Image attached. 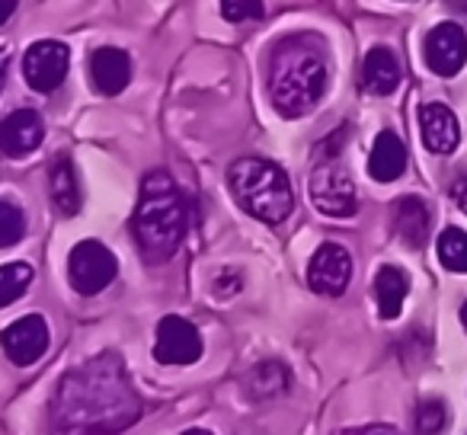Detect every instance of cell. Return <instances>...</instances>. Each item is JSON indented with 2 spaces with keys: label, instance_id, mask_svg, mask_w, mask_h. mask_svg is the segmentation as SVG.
I'll return each instance as SVG.
<instances>
[{
  "label": "cell",
  "instance_id": "obj_1",
  "mask_svg": "<svg viewBox=\"0 0 467 435\" xmlns=\"http://www.w3.org/2000/svg\"><path fill=\"white\" fill-rule=\"evenodd\" d=\"M141 416L119 356L106 352L67 371L55 394V435H116Z\"/></svg>",
  "mask_w": 467,
  "mask_h": 435
},
{
  "label": "cell",
  "instance_id": "obj_2",
  "mask_svg": "<svg viewBox=\"0 0 467 435\" xmlns=\"http://www.w3.org/2000/svg\"><path fill=\"white\" fill-rule=\"evenodd\" d=\"M327 90L324 46L311 36H295L275 46L269 65V97L279 116L301 119L320 103Z\"/></svg>",
  "mask_w": 467,
  "mask_h": 435
},
{
  "label": "cell",
  "instance_id": "obj_3",
  "mask_svg": "<svg viewBox=\"0 0 467 435\" xmlns=\"http://www.w3.org/2000/svg\"><path fill=\"white\" fill-rule=\"evenodd\" d=\"M186 199H182L173 176L163 173V170H154V173L144 176L141 199H138L135 222H131L138 250H141L144 260L167 263L180 250L182 237H186Z\"/></svg>",
  "mask_w": 467,
  "mask_h": 435
},
{
  "label": "cell",
  "instance_id": "obj_4",
  "mask_svg": "<svg viewBox=\"0 0 467 435\" xmlns=\"http://www.w3.org/2000/svg\"><path fill=\"white\" fill-rule=\"evenodd\" d=\"M227 186L237 205L266 224L285 222L295 208L292 182L279 163L266 157H241L227 170Z\"/></svg>",
  "mask_w": 467,
  "mask_h": 435
},
{
  "label": "cell",
  "instance_id": "obj_5",
  "mask_svg": "<svg viewBox=\"0 0 467 435\" xmlns=\"http://www.w3.org/2000/svg\"><path fill=\"white\" fill-rule=\"evenodd\" d=\"M307 192H311V202L317 205V212L330 214V218H352L358 212L356 182H352L349 170L337 157L317 161L311 182H307Z\"/></svg>",
  "mask_w": 467,
  "mask_h": 435
},
{
  "label": "cell",
  "instance_id": "obj_6",
  "mask_svg": "<svg viewBox=\"0 0 467 435\" xmlns=\"http://www.w3.org/2000/svg\"><path fill=\"white\" fill-rule=\"evenodd\" d=\"M119 273V260L112 250H106L99 241H80L67 256V275L78 295H99L106 285H112Z\"/></svg>",
  "mask_w": 467,
  "mask_h": 435
},
{
  "label": "cell",
  "instance_id": "obj_7",
  "mask_svg": "<svg viewBox=\"0 0 467 435\" xmlns=\"http://www.w3.org/2000/svg\"><path fill=\"white\" fill-rule=\"evenodd\" d=\"M67 67H71V52L65 42L42 39L33 42L23 55V78L36 93H52L65 84Z\"/></svg>",
  "mask_w": 467,
  "mask_h": 435
},
{
  "label": "cell",
  "instance_id": "obj_8",
  "mask_svg": "<svg viewBox=\"0 0 467 435\" xmlns=\"http://www.w3.org/2000/svg\"><path fill=\"white\" fill-rule=\"evenodd\" d=\"M422 55H426V65L432 74L454 78L467 65V33L458 23H439L435 29H429L426 42H422Z\"/></svg>",
  "mask_w": 467,
  "mask_h": 435
},
{
  "label": "cell",
  "instance_id": "obj_9",
  "mask_svg": "<svg viewBox=\"0 0 467 435\" xmlns=\"http://www.w3.org/2000/svg\"><path fill=\"white\" fill-rule=\"evenodd\" d=\"M352 279V256L343 243H320L307 266V285L327 298H339Z\"/></svg>",
  "mask_w": 467,
  "mask_h": 435
},
{
  "label": "cell",
  "instance_id": "obj_10",
  "mask_svg": "<svg viewBox=\"0 0 467 435\" xmlns=\"http://www.w3.org/2000/svg\"><path fill=\"white\" fill-rule=\"evenodd\" d=\"M154 358L161 365H192L202 358V337L189 320L170 317L161 320L157 326V339H154Z\"/></svg>",
  "mask_w": 467,
  "mask_h": 435
},
{
  "label": "cell",
  "instance_id": "obj_11",
  "mask_svg": "<svg viewBox=\"0 0 467 435\" xmlns=\"http://www.w3.org/2000/svg\"><path fill=\"white\" fill-rule=\"evenodd\" d=\"M0 346L7 352V358L20 368L26 365H36L42 356L48 352V324L39 314H26V317L14 320V324L4 330L0 337Z\"/></svg>",
  "mask_w": 467,
  "mask_h": 435
},
{
  "label": "cell",
  "instance_id": "obj_12",
  "mask_svg": "<svg viewBox=\"0 0 467 435\" xmlns=\"http://www.w3.org/2000/svg\"><path fill=\"white\" fill-rule=\"evenodd\" d=\"M46 138V125L42 116L33 109H16L0 122V154L7 157H26Z\"/></svg>",
  "mask_w": 467,
  "mask_h": 435
},
{
  "label": "cell",
  "instance_id": "obj_13",
  "mask_svg": "<svg viewBox=\"0 0 467 435\" xmlns=\"http://www.w3.org/2000/svg\"><path fill=\"white\" fill-rule=\"evenodd\" d=\"M420 129L422 141L432 154H451L461 144V125L458 116L445 103H426L420 109Z\"/></svg>",
  "mask_w": 467,
  "mask_h": 435
},
{
  "label": "cell",
  "instance_id": "obj_14",
  "mask_svg": "<svg viewBox=\"0 0 467 435\" xmlns=\"http://www.w3.org/2000/svg\"><path fill=\"white\" fill-rule=\"evenodd\" d=\"M90 78L103 97H116L131 80V58L122 48H99L90 58Z\"/></svg>",
  "mask_w": 467,
  "mask_h": 435
},
{
  "label": "cell",
  "instance_id": "obj_15",
  "mask_svg": "<svg viewBox=\"0 0 467 435\" xmlns=\"http://www.w3.org/2000/svg\"><path fill=\"white\" fill-rule=\"evenodd\" d=\"M400 87V61L384 46H375L362 61V90L371 97H388Z\"/></svg>",
  "mask_w": 467,
  "mask_h": 435
},
{
  "label": "cell",
  "instance_id": "obj_16",
  "mask_svg": "<svg viewBox=\"0 0 467 435\" xmlns=\"http://www.w3.org/2000/svg\"><path fill=\"white\" fill-rule=\"evenodd\" d=\"M394 228L407 247L420 250L422 243L429 241V231H432V214H429L426 202L416 199V195H403V199L397 202Z\"/></svg>",
  "mask_w": 467,
  "mask_h": 435
},
{
  "label": "cell",
  "instance_id": "obj_17",
  "mask_svg": "<svg viewBox=\"0 0 467 435\" xmlns=\"http://www.w3.org/2000/svg\"><path fill=\"white\" fill-rule=\"evenodd\" d=\"M407 170V148L394 131H381L375 138V148L368 157V173L378 182H394L397 176H403Z\"/></svg>",
  "mask_w": 467,
  "mask_h": 435
},
{
  "label": "cell",
  "instance_id": "obj_18",
  "mask_svg": "<svg viewBox=\"0 0 467 435\" xmlns=\"http://www.w3.org/2000/svg\"><path fill=\"white\" fill-rule=\"evenodd\" d=\"M410 292V279L403 269L397 266H381L375 279V298H378V314L384 320H397L403 311V301Z\"/></svg>",
  "mask_w": 467,
  "mask_h": 435
},
{
  "label": "cell",
  "instance_id": "obj_19",
  "mask_svg": "<svg viewBox=\"0 0 467 435\" xmlns=\"http://www.w3.org/2000/svg\"><path fill=\"white\" fill-rule=\"evenodd\" d=\"M48 189H52V202L61 214H78L80 212V186L78 173H74L71 157H58L48 170Z\"/></svg>",
  "mask_w": 467,
  "mask_h": 435
},
{
  "label": "cell",
  "instance_id": "obj_20",
  "mask_svg": "<svg viewBox=\"0 0 467 435\" xmlns=\"http://www.w3.org/2000/svg\"><path fill=\"white\" fill-rule=\"evenodd\" d=\"M244 388H247L250 400H273V397H279L288 388V368L282 362H275V358L260 362L256 368L247 371Z\"/></svg>",
  "mask_w": 467,
  "mask_h": 435
},
{
  "label": "cell",
  "instance_id": "obj_21",
  "mask_svg": "<svg viewBox=\"0 0 467 435\" xmlns=\"http://www.w3.org/2000/svg\"><path fill=\"white\" fill-rule=\"evenodd\" d=\"M36 273L29 263H7L0 266V307H10L14 301H20L26 295V288L33 285Z\"/></svg>",
  "mask_w": 467,
  "mask_h": 435
},
{
  "label": "cell",
  "instance_id": "obj_22",
  "mask_svg": "<svg viewBox=\"0 0 467 435\" xmlns=\"http://www.w3.org/2000/svg\"><path fill=\"white\" fill-rule=\"evenodd\" d=\"M439 260L451 273H467V234L461 228H445L439 234Z\"/></svg>",
  "mask_w": 467,
  "mask_h": 435
},
{
  "label": "cell",
  "instance_id": "obj_23",
  "mask_svg": "<svg viewBox=\"0 0 467 435\" xmlns=\"http://www.w3.org/2000/svg\"><path fill=\"white\" fill-rule=\"evenodd\" d=\"M23 231H26L23 212L14 205V202L0 199V247H14V243H20Z\"/></svg>",
  "mask_w": 467,
  "mask_h": 435
},
{
  "label": "cell",
  "instance_id": "obj_24",
  "mask_svg": "<svg viewBox=\"0 0 467 435\" xmlns=\"http://www.w3.org/2000/svg\"><path fill=\"white\" fill-rule=\"evenodd\" d=\"M445 426V403L441 400H422L416 407V432L420 435H439Z\"/></svg>",
  "mask_w": 467,
  "mask_h": 435
},
{
  "label": "cell",
  "instance_id": "obj_25",
  "mask_svg": "<svg viewBox=\"0 0 467 435\" xmlns=\"http://www.w3.org/2000/svg\"><path fill=\"white\" fill-rule=\"evenodd\" d=\"M218 4H221V16L227 23H247L263 16V0H218Z\"/></svg>",
  "mask_w": 467,
  "mask_h": 435
},
{
  "label": "cell",
  "instance_id": "obj_26",
  "mask_svg": "<svg viewBox=\"0 0 467 435\" xmlns=\"http://www.w3.org/2000/svg\"><path fill=\"white\" fill-rule=\"evenodd\" d=\"M241 292V275L237 273H221L218 279H214V295L218 298H231V295Z\"/></svg>",
  "mask_w": 467,
  "mask_h": 435
},
{
  "label": "cell",
  "instance_id": "obj_27",
  "mask_svg": "<svg viewBox=\"0 0 467 435\" xmlns=\"http://www.w3.org/2000/svg\"><path fill=\"white\" fill-rule=\"evenodd\" d=\"M451 199H454V205L467 214V176H458V180L451 182Z\"/></svg>",
  "mask_w": 467,
  "mask_h": 435
},
{
  "label": "cell",
  "instance_id": "obj_28",
  "mask_svg": "<svg viewBox=\"0 0 467 435\" xmlns=\"http://www.w3.org/2000/svg\"><path fill=\"white\" fill-rule=\"evenodd\" d=\"M16 4H20V0H0V26L16 14Z\"/></svg>",
  "mask_w": 467,
  "mask_h": 435
},
{
  "label": "cell",
  "instance_id": "obj_29",
  "mask_svg": "<svg viewBox=\"0 0 467 435\" xmlns=\"http://www.w3.org/2000/svg\"><path fill=\"white\" fill-rule=\"evenodd\" d=\"M4 74H7V55L0 52V87H4Z\"/></svg>",
  "mask_w": 467,
  "mask_h": 435
},
{
  "label": "cell",
  "instance_id": "obj_30",
  "mask_svg": "<svg viewBox=\"0 0 467 435\" xmlns=\"http://www.w3.org/2000/svg\"><path fill=\"white\" fill-rule=\"evenodd\" d=\"M182 435H212V432H208V429H186Z\"/></svg>",
  "mask_w": 467,
  "mask_h": 435
},
{
  "label": "cell",
  "instance_id": "obj_31",
  "mask_svg": "<svg viewBox=\"0 0 467 435\" xmlns=\"http://www.w3.org/2000/svg\"><path fill=\"white\" fill-rule=\"evenodd\" d=\"M461 324H464V330H467V301H464V307H461Z\"/></svg>",
  "mask_w": 467,
  "mask_h": 435
},
{
  "label": "cell",
  "instance_id": "obj_32",
  "mask_svg": "<svg viewBox=\"0 0 467 435\" xmlns=\"http://www.w3.org/2000/svg\"><path fill=\"white\" fill-rule=\"evenodd\" d=\"M371 435H388V432H371Z\"/></svg>",
  "mask_w": 467,
  "mask_h": 435
}]
</instances>
